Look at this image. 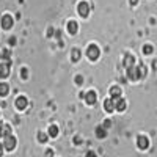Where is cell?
<instances>
[{"label": "cell", "mask_w": 157, "mask_h": 157, "mask_svg": "<svg viewBox=\"0 0 157 157\" xmlns=\"http://www.w3.org/2000/svg\"><path fill=\"white\" fill-rule=\"evenodd\" d=\"M86 55H88V58H90L91 61L98 60V58H99V47H98L96 44L88 46V49H86Z\"/></svg>", "instance_id": "obj_1"}, {"label": "cell", "mask_w": 157, "mask_h": 157, "mask_svg": "<svg viewBox=\"0 0 157 157\" xmlns=\"http://www.w3.org/2000/svg\"><path fill=\"white\" fill-rule=\"evenodd\" d=\"M3 146H5V149H8V151H13V149L16 148V138L13 137V135H8V137H5Z\"/></svg>", "instance_id": "obj_2"}, {"label": "cell", "mask_w": 157, "mask_h": 157, "mask_svg": "<svg viewBox=\"0 0 157 157\" xmlns=\"http://www.w3.org/2000/svg\"><path fill=\"white\" fill-rule=\"evenodd\" d=\"M127 77L130 78V80H138V78H141L140 75V71H138V66H132V68H127Z\"/></svg>", "instance_id": "obj_3"}, {"label": "cell", "mask_w": 157, "mask_h": 157, "mask_svg": "<svg viewBox=\"0 0 157 157\" xmlns=\"http://www.w3.org/2000/svg\"><path fill=\"white\" fill-rule=\"evenodd\" d=\"M77 11H78V14H80L82 17H86V16L90 14V5H88L86 2H80V3H78Z\"/></svg>", "instance_id": "obj_4"}, {"label": "cell", "mask_w": 157, "mask_h": 157, "mask_svg": "<svg viewBox=\"0 0 157 157\" xmlns=\"http://www.w3.org/2000/svg\"><path fill=\"white\" fill-rule=\"evenodd\" d=\"M10 66H11V61L10 60L5 64H0V77H2V78H5V77L10 75Z\"/></svg>", "instance_id": "obj_5"}, {"label": "cell", "mask_w": 157, "mask_h": 157, "mask_svg": "<svg viewBox=\"0 0 157 157\" xmlns=\"http://www.w3.org/2000/svg\"><path fill=\"white\" fill-rule=\"evenodd\" d=\"M137 145H138L140 149H148V146H149V140H148L145 135H140V137L137 138Z\"/></svg>", "instance_id": "obj_6"}, {"label": "cell", "mask_w": 157, "mask_h": 157, "mask_svg": "<svg viewBox=\"0 0 157 157\" xmlns=\"http://www.w3.org/2000/svg\"><path fill=\"white\" fill-rule=\"evenodd\" d=\"M27 104H29V101H27V98H24V96H19V98L16 99V107H17V110H25V109H27Z\"/></svg>", "instance_id": "obj_7"}, {"label": "cell", "mask_w": 157, "mask_h": 157, "mask_svg": "<svg viewBox=\"0 0 157 157\" xmlns=\"http://www.w3.org/2000/svg\"><path fill=\"white\" fill-rule=\"evenodd\" d=\"M0 24H2V27H3L5 30H8V29L13 27V17H11L10 14H5V16L2 17V22H0Z\"/></svg>", "instance_id": "obj_8"}, {"label": "cell", "mask_w": 157, "mask_h": 157, "mask_svg": "<svg viewBox=\"0 0 157 157\" xmlns=\"http://www.w3.org/2000/svg\"><path fill=\"white\" fill-rule=\"evenodd\" d=\"M134 64H135V57L130 55V54H126L124 55V66L126 68H132Z\"/></svg>", "instance_id": "obj_9"}, {"label": "cell", "mask_w": 157, "mask_h": 157, "mask_svg": "<svg viewBox=\"0 0 157 157\" xmlns=\"http://www.w3.org/2000/svg\"><path fill=\"white\" fill-rule=\"evenodd\" d=\"M85 99H86V104H90V105H93V104H96L98 96H96L94 91H88V93L85 94Z\"/></svg>", "instance_id": "obj_10"}, {"label": "cell", "mask_w": 157, "mask_h": 157, "mask_svg": "<svg viewBox=\"0 0 157 157\" xmlns=\"http://www.w3.org/2000/svg\"><path fill=\"white\" fill-rule=\"evenodd\" d=\"M110 94H112V99H113V101L120 99V98H121V90H120V86H112V88H110Z\"/></svg>", "instance_id": "obj_11"}, {"label": "cell", "mask_w": 157, "mask_h": 157, "mask_svg": "<svg viewBox=\"0 0 157 157\" xmlns=\"http://www.w3.org/2000/svg\"><path fill=\"white\" fill-rule=\"evenodd\" d=\"M115 109H116L118 112H123V110H126V101H124L123 98L116 99V101H115Z\"/></svg>", "instance_id": "obj_12"}, {"label": "cell", "mask_w": 157, "mask_h": 157, "mask_svg": "<svg viewBox=\"0 0 157 157\" xmlns=\"http://www.w3.org/2000/svg\"><path fill=\"white\" fill-rule=\"evenodd\" d=\"M104 109H105L107 112H113L115 110V101L110 98V99H105V102H104Z\"/></svg>", "instance_id": "obj_13"}, {"label": "cell", "mask_w": 157, "mask_h": 157, "mask_svg": "<svg viewBox=\"0 0 157 157\" xmlns=\"http://www.w3.org/2000/svg\"><path fill=\"white\" fill-rule=\"evenodd\" d=\"M68 32H69L71 35H75V33H77V22H75V21H69V22H68Z\"/></svg>", "instance_id": "obj_14"}, {"label": "cell", "mask_w": 157, "mask_h": 157, "mask_svg": "<svg viewBox=\"0 0 157 157\" xmlns=\"http://www.w3.org/2000/svg\"><path fill=\"white\" fill-rule=\"evenodd\" d=\"M96 135H98L99 138H105V137H107L105 127H98V129H96Z\"/></svg>", "instance_id": "obj_15"}, {"label": "cell", "mask_w": 157, "mask_h": 157, "mask_svg": "<svg viewBox=\"0 0 157 157\" xmlns=\"http://www.w3.org/2000/svg\"><path fill=\"white\" fill-rule=\"evenodd\" d=\"M8 91H10V86L6 83H0V96H6L8 94Z\"/></svg>", "instance_id": "obj_16"}, {"label": "cell", "mask_w": 157, "mask_h": 157, "mask_svg": "<svg viewBox=\"0 0 157 157\" xmlns=\"http://www.w3.org/2000/svg\"><path fill=\"white\" fill-rule=\"evenodd\" d=\"M49 135L50 137H57L58 135V127L57 126H50L49 127Z\"/></svg>", "instance_id": "obj_17"}, {"label": "cell", "mask_w": 157, "mask_h": 157, "mask_svg": "<svg viewBox=\"0 0 157 157\" xmlns=\"http://www.w3.org/2000/svg\"><path fill=\"white\" fill-rule=\"evenodd\" d=\"M47 138H49V135H47L46 132H38V140L41 141V143H46Z\"/></svg>", "instance_id": "obj_18"}, {"label": "cell", "mask_w": 157, "mask_h": 157, "mask_svg": "<svg viewBox=\"0 0 157 157\" xmlns=\"http://www.w3.org/2000/svg\"><path fill=\"white\" fill-rule=\"evenodd\" d=\"M72 60H74V61L80 60V50H78V49H74V50H72Z\"/></svg>", "instance_id": "obj_19"}, {"label": "cell", "mask_w": 157, "mask_h": 157, "mask_svg": "<svg viewBox=\"0 0 157 157\" xmlns=\"http://www.w3.org/2000/svg\"><path fill=\"white\" fill-rule=\"evenodd\" d=\"M138 71H140V75H141V77H145L146 72H148V71H146V66H143V64H140V66H138Z\"/></svg>", "instance_id": "obj_20"}, {"label": "cell", "mask_w": 157, "mask_h": 157, "mask_svg": "<svg viewBox=\"0 0 157 157\" xmlns=\"http://www.w3.org/2000/svg\"><path fill=\"white\" fill-rule=\"evenodd\" d=\"M8 135H11V127L6 124V126L3 127V137H8Z\"/></svg>", "instance_id": "obj_21"}, {"label": "cell", "mask_w": 157, "mask_h": 157, "mask_svg": "<svg viewBox=\"0 0 157 157\" xmlns=\"http://www.w3.org/2000/svg\"><path fill=\"white\" fill-rule=\"evenodd\" d=\"M143 52H145V54H152V46L151 44H146L145 47H143Z\"/></svg>", "instance_id": "obj_22"}, {"label": "cell", "mask_w": 157, "mask_h": 157, "mask_svg": "<svg viewBox=\"0 0 157 157\" xmlns=\"http://www.w3.org/2000/svg\"><path fill=\"white\" fill-rule=\"evenodd\" d=\"M82 82H83V78H82V75H77V77H75V83H78V85H80Z\"/></svg>", "instance_id": "obj_23"}, {"label": "cell", "mask_w": 157, "mask_h": 157, "mask_svg": "<svg viewBox=\"0 0 157 157\" xmlns=\"http://www.w3.org/2000/svg\"><path fill=\"white\" fill-rule=\"evenodd\" d=\"M21 74H22V77H24V78H27V75H29V71H27V69H25V68H24Z\"/></svg>", "instance_id": "obj_24"}, {"label": "cell", "mask_w": 157, "mask_h": 157, "mask_svg": "<svg viewBox=\"0 0 157 157\" xmlns=\"http://www.w3.org/2000/svg\"><path fill=\"white\" fill-rule=\"evenodd\" d=\"M85 157H98V155H96V154H94V152H93V151H88V152H86V155H85Z\"/></svg>", "instance_id": "obj_25"}, {"label": "cell", "mask_w": 157, "mask_h": 157, "mask_svg": "<svg viewBox=\"0 0 157 157\" xmlns=\"http://www.w3.org/2000/svg\"><path fill=\"white\" fill-rule=\"evenodd\" d=\"M3 149H5V146H3V143H0V155L3 154Z\"/></svg>", "instance_id": "obj_26"}, {"label": "cell", "mask_w": 157, "mask_h": 157, "mask_svg": "<svg viewBox=\"0 0 157 157\" xmlns=\"http://www.w3.org/2000/svg\"><path fill=\"white\" fill-rule=\"evenodd\" d=\"M3 127H5L3 124H0V137H3Z\"/></svg>", "instance_id": "obj_27"}, {"label": "cell", "mask_w": 157, "mask_h": 157, "mask_svg": "<svg viewBox=\"0 0 157 157\" xmlns=\"http://www.w3.org/2000/svg\"><path fill=\"white\" fill-rule=\"evenodd\" d=\"M129 2H130V5H137L138 0H129Z\"/></svg>", "instance_id": "obj_28"}]
</instances>
